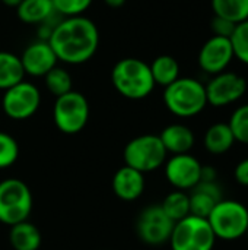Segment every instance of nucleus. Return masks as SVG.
<instances>
[{
    "label": "nucleus",
    "instance_id": "1",
    "mask_svg": "<svg viewBox=\"0 0 248 250\" xmlns=\"http://www.w3.org/2000/svg\"><path fill=\"white\" fill-rule=\"evenodd\" d=\"M48 44L57 60L82 64L94 57L99 45V31L89 18L72 16L58 22L48 34Z\"/></svg>",
    "mask_w": 248,
    "mask_h": 250
},
{
    "label": "nucleus",
    "instance_id": "2",
    "mask_svg": "<svg viewBox=\"0 0 248 250\" xmlns=\"http://www.w3.org/2000/svg\"><path fill=\"white\" fill-rule=\"evenodd\" d=\"M111 82L115 91L129 100H143L155 88L149 64L136 57L118 60L111 70Z\"/></svg>",
    "mask_w": 248,
    "mask_h": 250
},
{
    "label": "nucleus",
    "instance_id": "3",
    "mask_svg": "<svg viewBox=\"0 0 248 250\" xmlns=\"http://www.w3.org/2000/svg\"><path fill=\"white\" fill-rule=\"evenodd\" d=\"M165 107L177 117H194L208 105L206 88L193 78H178L164 91Z\"/></svg>",
    "mask_w": 248,
    "mask_h": 250
},
{
    "label": "nucleus",
    "instance_id": "4",
    "mask_svg": "<svg viewBox=\"0 0 248 250\" xmlns=\"http://www.w3.org/2000/svg\"><path fill=\"white\" fill-rule=\"evenodd\" d=\"M206 220L216 240L234 242L247 233L248 208L240 201L222 199Z\"/></svg>",
    "mask_w": 248,
    "mask_h": 250
},
{
    "label": "nucleus",
    "instance_id": "5",
    "mask_svg": "<svg viewBox=\"0 0 248 250\" xmlns=\"http://www.w3.org/2000/svg\"><path fill=\"white\" fill-rule=\"evenodd\" d=\"M32 193L19 179L0 182V223L9 227L26 221L32 212Z\"/></svg>",
    "mask_w": 248,
    "mask_h": 250
},
{
    "label": "nucleus",
    "instance_id": "6",
    "mask_svg": "<svg viewBox=\"0 0 248 250\" xmlns=\"http://www.w3.org/2000/svg\"><path fill=\"white\" fill-rule=\"evenodd\" d=\"M167 149L158 135H140L133 138L124 146L123 157L126 166L140 171L151 173L162 167L167 161Z\"/></svg>",
    "mask_w": 248,
    "mask_h": 250
},
{
    "label": "nucleus",
    "instance_id": "7",
    "mask_svg": "<svg viewBox=\"0 0 248 250\" xmlns=\"http://www.w3.org/2000/svg\"><path fill=\"white\" fill-rule=\"evenodd\" d=\"M216 237L206 218L189 215L174 224L170 245L171 250H213Z\"/></svg>",
    "mask_w": 248,
    "mask_h": 250
},
{
    "label": "nucleus",
    "instance_id": "8",
    "mask_svg": "<svg viewBox=\"0 0 248 250\" xmlns=\"http://www.w3.org/2000/svg\"><path fill=\"white\" fill-rule=\"evenodd\" d=\"M53 120L64 135H76L83 130L89 120V104L85 95L72 89L57 97L53 107Z\"/></svg>",
    "mask_w": 248,
    "mask_h": 250
},
{
    "label": "nucleus",
    "instance_id": "9",
    "mask_svg": "<svg viewBox=\"0 0 248 250\" xmlns=\"http://www.w3.org/2000/svg\"><path fill=\"white\" fill-rule=\"evenodd\" d=\"M41 104L39 89L26 81H20L12 88L6 89L1 98L4 114L12 120H26L32 117Z\"/></svg>",
    "mask_w": 248,
    "mask_h": 250
},
{
    "label": "nucleus",
    "instance_id": "10",
    "mask_svg": "<svg viewBox=\"0 0 248 250\" xmlns=\"http://www.w3.org/2000/svg\"><path fill=\"white\" fill-rule=\"evenodd\" d=\"M174 224L175 223L168 218L161 205H149L137 217L136 233L143 243L161 246L170 242Z\"/></svg>",
    "mask_w": 248,
    "mask_h": 250
},
{
    "label": "nucleus",
    "instance_id": "11",
    "mask_svg": "<svg viewBox=\"0 0 248 250\" xmlns=\"http://www.w3.org/2000/svg\"><path fill=\"white\" fill-rule=\"evenodd\" d=\"M206 88L208 104L213 107H225L237 103L247 91V82L234 72H222L215 75Z\"/></svg>",
    "mask_w": 248,
    "mask_h": 250
},
{
    "label": "nucleus",
    "instance_id": "12",
    "mask_svg": "<svg viewBox=\"0 0 248 250\" xmlns=\"http://www.w3.org/2000/svg\"><path fill=\"white\" fill-rule=\"evenodd\" d=\"M165 177L175 190H191L202 177V164L191 154L172 155L165 161Z\"/></svg>",
    "mask_w": 248,
    "mask_h": 250
},
{
    "label": "nucleus",
    "instance_id": "13",
    "mask_svg": "<svg viewBox=\"0 0 248 250\" xmlns=\"http://www.w3.org/2000/svg\"><path fill=\"white\" fill-rule=\"evenodd\" d=\"M234 57L231 40L213 35L203 44L199 53V66L206 73L218 75L225 72Z\"/></svg>",
    "mask_w": 248,
    "mask_h": 250
},
{
    "label": "nucleus",
    "instance_id": "14",
    "mask_svg": "<svg viewBox=\"0 0 248 250\" xmlns=\"http://www.w3.org/2000/svg\"><path fill=\"white\" fill-rule=\"evenodd\" d=\"M22 67L29 76H45L53 67L57 66V56L47 40H38L26 45L19 57Z\"/></svg>",
    "mask_w": 248,
    "mask_h": 250
},
{
    "label": "nucleus",
    "instance_id": "15",
    "mask_svg": "<svg viewBox=\"0 0 248 250\" xmlns=\"http://www.w3.org/2000/svg\"><path fill=\"white\" fill-rule=\"evenodd\" d=\"M111 186L118 199L126 202L136 201L145 192V174L129 166H124L115 171Z\"/></svg>",
    "mask_w": 248,
    "mask_h": 250
},
{
    "label": "nucleus",
    "instance_id": "16",
    "mask_svg": "<svg viewBox=\"0 0 248 250\" xmlns=\"http://www.w3.org/2000/svg\"><path fill=\"white\" fill-rule=\"evenodd\" d=\"M189 198H190V214L200 218H208L212 209L224 199L218 182H199L191 189Z\"/></svg>",
    "mask_w": 248,
    "mask_h": 250
},
{
    "label": "nucleus",
    "instance_id": "17",
    "mask_svg": "<svg viewBox=\"0 0 248 250\" xmlns=\"http://www.w3.org/2000/svg\"><path fill=\"white\" fill-rule=\"evenodd\" d=\"M158 136L162 145L165 146L167 152H171L172 155L189 154L196 142L193 130L181 123H174L167 126Z\"/></svg>",
    "mask_w": 248,
    "mask_h": 250
},
{
    "label": "nucleus",
    "instance_id": "18",
    "mask_svg": "<svg viewBox=\"0 0 248 250\" xmlns=\"http://www.w3.org/2000/svg\"><path fill=\"white\" fill-rule=\"evenodd\" d=\"M9 242L13 250H38L42 237L39 230L26 220L10 227Z\"/></svg>",
    "mask_w": 248,
    "mask_h": 250
},
{
    "label": "nucleus",
    "instance_id": "19",
    "mask_svg": "<svg viewBox=\"0 0 248 250\" xmlns=\"http://www.w3.org/2000/svg\"><path fill=\"white\" fill-rule=\"evenodd\" d=\"M235 144L234 133L228 123H215L212 125L203 138L205 148L215 155H221L228 152Z\"/></svg>",
    "mask_w": 248,
    "mask_h": 250
},
{
    "label": "nucleus",
    "instance_id": "20",
    "mask_svg": "<svg viewBox=\"0 0 248 250\" xmlns=\"http://www.w3.org/2000/svg\"><path fill=\"white\" fill-rule=\"evenodd\" d=\"M54 12L53 0H22V3L16 7L18 18L23 23L29 25L45 22Z\"/></svg>",
    "mask_w": 248,
    "mask_h": 250
},
{
    "label": "nucleus",
    "instance_id": "21",
    "mask_svg": "<svg viewBox=\"0 0 248 250\" xmlns=\"http://www.w3.org/2000/svg\"><path fill=\"white\" fill-rule=\"evenodd\" d=\"M25 70L22 67L19 56L0 51V91H6L13 85L23 81Z\"/></svg>",
    "mask_w": 248,
    "mask_h": 250
},
{
    "label": "nucleus",
    "instance_id": "22",
    "mask_svg": "<svg viewBox=\"0 0 248 250\" xmlns=\"http://www.w3.org/2000/svg\"><path fill=\"white\" fill-rule=\"evenodd\" d=\"M149 67H151V73H152L155 85L168 86L180 78V64L172 56H168V54L158 56L149 64Z\"/></svg>",
    "mask_w": 248,
    "mask_h": 250
},
{
    "label": "nucleus",
    "instance_id": "23",
    "mask_svg": "<svg viewBox=\"0 0 248 250\" xmlns=\"http://www.w3.org/2000/svg\"><path fill=\"white\" fill-rule=\"evenodd\" d=\"M215 16L238 25L248 19V0H212Z\"/></svg>",
    "mask_w": 248,
    "mask_h": 250
},
{
    "label": "nucleus",
    "instance_id": "24",
    "mask_svg": "<svg viewBox=\"0 0 248 250\" xmlns=\"http://www.w3.org/2000/svg\"><path fill=\"white\" fill-rule=\"evenodd\" d=\"M159 205L172 223H178V221L184 220L186 217L191 215L189 193H186L183 190L171 192L170 195L165 196V199Z\"/></svg>",
    "mask_w": 248,
    "mask_h": 250
},
{
    "label": "nucleus",
    "instance_id": "25",
    "mask_svg": "<svg viewBox=\"0 0 248 250\" xmlns=\"http://www.w3.org/2000/svg\"><path fill=\"white\" fill-rule=\"evenodd\" d=\"M44 81H45V86L47 89L57 98V97H61L67 92L72 91V85H73V81H72V76L70 73L60 67V66H56L53 67L45 76H44Z\"/></svg>",
    "mask_w": 248,
    "mask_h": 250
},
{
    "label": "nucleus",
    "instance_id": "26",
    "mask_svg": "<svg viewBox=\"0 0 248 250\" xmlns=\"http://www.w3.org/2000/svg\"><path fill=\"white\" fill-rule=\"evenodd\" d=\"M228 125L234 133L235 142L248 145V104L238 107L232 113Z\"/></svg>",
    "mask_w": 248,
    "mask_h": 250
},
{
    "label": "nucleus",
    "instance_id": "27",
    "mask_svg": "<svg viewBox=\"0 0 248 250\" xmlns=\"http://www.w3.org/2000/svg\"><path fill=\"white\" fill-rule=\"evenodd\" d=\"M18 157L19 145L16 139L6 132H0V170L13 166Z\"/></svg>",
    "mask_w": 248,
    "mask_h": 250
},
{
    "label": "nucleus",
    "instance_id": "28",
    "mask_svg": "<svg viewBox=\"0 0 248 250\" xmlns=\"http://www.w3.org/2000/svg\"><path fill=\"white\" fill-rule=\"evenodd\" d=\"M229 40L232 42L234 56L248 64V19L235 26Z\"/></svg>",
    "mask_w": 248,
    "mask_h": 250
},
{
    "label": "nucleus",
    "instance_id": "29",
    "mask_svg": "<svg viewBox=\"0 0 248 250\" xmlns=\"http://www.w3.org/2000/svg\"><path fill=\"white\" fill-rule=\"evenodd\" d=\"M92 4V0H53L54 10L66 18L82 16L85 10Z\"/></svg>",
    "mask_w": 248,
    "mask_h": 250
},
{
    "label": "nucleus",
    "instance_id": "30",
    "mask_svg": "<svg viewBox=\"0 0 248 250\" xmlns=\"http://www.w3.org/2000/svg\"><path fill=\"white\" fill-rule=\"evenodd\" d=\"M235 23L229 22L228 19L215 16L212 19V31L216 37H225V38H231L234 29H235Z\"/></svg>",
    "mask_w": 248,
    "mask_h": 250
},
{
    "label": "nucleus",
    "instance_id": "31",
    "mask_svg": "<svg viewBox=\"0 0 248 250\" xmlns=\"http://www.w3.org/2000/svg\"><path fill=\"white\" fill-rule=\"evenodd\" d=\"M234 177L238 185L241 186H248V158L240 161L234 170Z\"/></svg>",
    "mask_w": 248,
    "mask_h": 250
},
{
    "label": "nucleus",
    "instance_id": "32",
    "mask_svg": "<svg viewBox=\"0 0 248 250\" xmlns=\"http://www.w3.org/2000/svg\"><path fill=\"white\" fill-rule=\"evenodd\" d=\"M216 179H218V173H216L215 167H212V166H202L200 182H216Z\"/></svg>",
    "mask_w": 248,
    "mask_h": 250
},
{
    "label": "nucleus",
    "instance_id": "33",
    "mask_svg": "<svg viewBox=\"0 0 248 250\" xmlns=\"http://www.w3.org/2000/svg\"><path fill=\"white\" fill-rule=\"evenodd\" d=\"M124 1L126 0H104V3L108 4L110 7H120V6L124 4Z\"/></svg>",
    "mask_w": 248,
    "mask_h": 250
},
{
    "label": "nucleus",
    "instance_id": "34",
    "mask_svg": "<svg viewBox=\"0 0 248 250\" xmlns=\"http://www.w3.org/2000/svg\"><path fill=\"white\" fill-rule=\"evenodd\" d=\"M6 6H10V7H18L20 3H22V0H1Z\"/></svg>",
    "mask_w": 248,
    "mask_h": 250
},
{
    "label": "nucleus",
    "instance_id": "35",
    "mask_svg": "<svg viewBox=\"0 0 248 250\" xmlns=\"http://www.w3.org/2000/svg\"><path fill=\"white\" fill-rule=\"evenodd\" d=\"M246 236H247V239H248V227H247V233H246Z\"/></svg>",
    "mask_w": 248,
    "mask_h": 250
}]
</instances>
